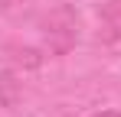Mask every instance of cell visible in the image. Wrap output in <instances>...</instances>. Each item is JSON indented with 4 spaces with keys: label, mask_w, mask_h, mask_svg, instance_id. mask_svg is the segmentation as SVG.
I'll return each mask as SVG.
<instances>
[{
    "label": "cell",
    "mask_w": 121,
    "mask_h": 117,
    "mask_svg": "<svg viewBox=\"0 0 121 117\" xmlns=\"http://www.w3.org/2000/svg\"><path fill=\"white\" fill-rule=\"evenodd\" d=\"M75 39H79V13H75V7L59 3L43 20V42L52 55H65L75 46Z\"/></svg>",
    "instance_id": "1"
},
{
    "label": "cell",
    "mask_w": 121,
    "mask_h": 117,
    "mask_svg": "<svg viewBox=\"0 0 121 117\" xmlns=\"http://www.w3.org/2000/svg\"><path fill=\"white\" fill-rule=\"evenodd\" d=\"M20 101V81L13 78V72H0V104L13 107Z\"/></svg>",
    "instance_id": "2"
},
{
    "label": "cell",
    "mask_w": 121,
    "mask_h": 117,
    "mask_svg": "<svg viewBox=\"0 0 121 117\" xmlns=\"http://www.w3.org/2000/svg\"><path fill=\"white\" fill-rule=\"evenodd\" d=\"M13 52V62H20V65H26V68H36L43 62V55L36 52V49H10Z\"/></svg>",
    "instance_id": "3"
},
{
    "label": "cell",
    "mask_w": 121,
    "mask_h": 117,
    "mask_svg": "<svg viewBox=\"0 0 121 117\" xmlns=\"http://www.w3.org/2000/svg\"><path fill=\"white\" fill-rule=\"evenodd\" d=\"M101 16L108 20V26H111V23H121V0H108V3H101Z\"/></svg>",
    "instance_id": "4"
},
{
    "label": "cell",
    "mask_w": 121,
    "mask_h": 117,
    "mask_svg": "<svg viewBox=\"0 0 121 117\" xmlns=\"http://www.w3.org/2000/svg\"><path fill=\"white\" fill-rule=\"evenodd\" d=\"M17 3H23V0H0V10H13Z\"/></svg>",
    "instance_id": "5"
},
{
    "label": "cell",
    "mask_w": 121,
    "mask_h": 117,
    "mask_svg": "<svg viewBox=\"0 0 121 117\" xmlns=\"http://www.w3.org/2000/svg\"><path fill=\"white\" fill-rule=\"evenodd\" d=\"M92 117H121V111H98V114H92Z\"/></svg>",
    "instance_id": "6"
}]
</instances>
